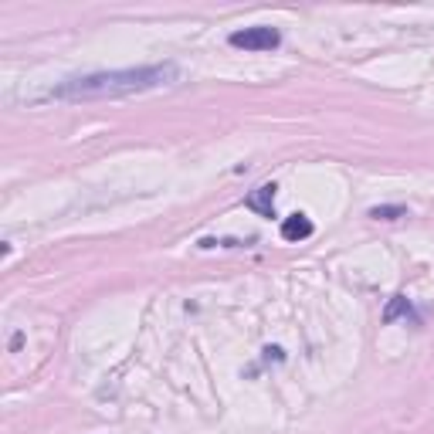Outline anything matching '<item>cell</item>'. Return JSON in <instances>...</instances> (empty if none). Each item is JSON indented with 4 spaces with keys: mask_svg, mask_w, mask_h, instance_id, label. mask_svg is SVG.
I'll list each match as a JSON object with an SVG mask.
<instances>
[{
    "mask_svg": "<svg viewBox=\"0 0 434 434\" xmlns=\"http://www.w3.org/2000/svg\"><path fill=\"white\" fill-rule=\"evenodd\" d=\"M180 82L177 65H146V68H119V72H95V75L68 78L55 85L48 98L58 102H85V98H119V95L153 92Z\"/></svg>",
    "mask_w": 434,
    "mask_h": 434,
    "instance_id": "cell-1",
    "label": "cell"
},
{
    "mask_svg": "<svg viewBox=\"0 0 434 434\" xmlns=\"http://www.w3.org/2000/svg\"><path fill=\"white\" fill-rule=\"evenodd\" d=\"M231 48H245V51H272L282 44V34L275 27H245V31H234L231 34Z\"/></svg>",
    "mask_w": 434,
    "mask_h": 434,
    "instance_id": "cell-2",
    "label": "cell"
},
{
    "mask_svg": "<svg viewBox=\"0 0 434 434\" xmlns=\"http://www.w3.org/2000/svg\"><path fill=\"white\" fill-rule=\"evenodd\" d=\"M275 190H279L275 184H262L258 190L248 193L245 208L255 210V214H262V217H272V214H275Z\"/></svg>",
    "mask_w": 434,
    "mask_h": 434,
    "instance_id": "cell-3",
    "label": "cell"
},
{
    "mask_svg": "<svg viewBox=\"0 0 434 434\" xmlns=\"http://www.w3.org/2000/svg\"><path fill=\"white\" fill-rule=\"evenodd\" d=\"M312 234V221L305 217V214H292V217H285L282 221V238L285 241H305Z\"/></svg>",
    "mask_w": 434,
    "mask_h": 434,
    "instance_id": "cell-4",
    "label": "cell"
},
{
    "mask_svg": "<svg viewBox=\"0 0 434 434\" xmlns=\"http://www.w3.org/2000/svg\"><path fill=\"white\" fill-rule=\"evenodd\" d=\"M397 316H411V302H407L404 295H394V299H390V305L383 309V322H394Z\"/></svg>",
    "mask_w": 434,
    "mask_h": 434,
    "instance_id": "cell-5",
    "label": "cell"
},
{
    "mask_svg": "<svg viewBox=\"0 0 434 434\" xmlns=\"http://www.w3.org/2000/svg\"><path fill=\"white\" fill-rule=\"evenodd\" d=\"M370 217H377V221H397V217H407V208H400V204H383V208H370Z\"/></svg>",
    "mask_w": 434,
    "mask_h": 434,
    "instance_id": "cell-6",
    "label": "cell"
}]
</instances>
